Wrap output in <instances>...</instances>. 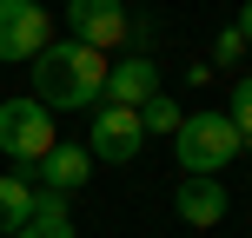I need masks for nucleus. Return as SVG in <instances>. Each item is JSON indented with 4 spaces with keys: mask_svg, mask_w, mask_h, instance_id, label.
I'll list each match as a JSON object with an SVG mask.
<instances>
[{
    "mask_svg": "<svg viewBox=\"0 0 252 238\" xmlns=\"http://www.w3.org/2000/svg\"><path fill=\"white\" fill-rule=\"evenodd\" d=\"M33 100L47 113H80V106L106 100V53L80 47V40H53L33 60Z\"/></svg>",
    "mask_w": 252,
    "mask_h": 238,
    "instance_id": "obj_1",
    "label": "nucleus"
},
{
    "mask_svg": "<svg viewBox=\"0 0 252 238\" xmlns=\"http://www.w3.org/2000/svg\"><path fill=\"white\" fill-rule=\"evenodd\" d=\"M173 152H179V172H186V179H219V165L239 159L246 139H239V126H232L226 113H186Z\"/></svg>",
    "mask_w": 252,
    "mask_h": 238,
    "instance_id": "obj_2",
    "label": "nucleus"
},
{
    "mask_svg": "<svg viewBox=\"0 0 252 238\" xmlns=\"http://www.w3.org/2000/svg\"><path fill=\"white\" fill-rule=\"evenodd\" d=\"M60 146L53 139V113L33 100V93H20V100H0V152H7L20 172H40V159Z\"/></svg>",
    "mask_w": 252,
    "mask_h": 238,
    "instance_id": "obj_3",
    "label": "nucleus"
},
{
    "mask_svg": "<svg viewBox=\"0 0 252 238\" xmlns=\"http://www.w3.org/2000/svg\"><path fill=\"white\" fill-rule=\"evenodd\" d=\"M139 139H146V126H139L133 106H113V100H100L93 106V132H87V152H93V165H126L139 152Z\"/></svg>",
    "mask_w": 252,
    "mask_h": 238,
    "instance_id": "obj_4",
    "label": "nucleus"
},
{
    "mask_svg": "<svg viewBox=\"0 0 252 238\" xmlns=\"http://www.w3.org/2000/svg\"><path fill=\"white\" fill-rule=\"evenodd\" d=\"M53 47V20L33 0H0V60H40Z\"/></svg>",
    "mask_w": 252,
    "mask_h": 238,
    "instance_id": "obj_5",
    "label": "nucleus"
},
{
    "mask_svg": "<svg viewBox=\"0 0 252 238\" xmlns=\"http://www.w3.org/2000/svg\"><path fill=\"white\" fill-rule=\"evenodd\" d=\"M66 26H73L80 47L106 53V47H126V33H133V13H126L120 0H73V7H66Z\"/></svg>",
    "mask_w": 252,
    "mask_h": 238,
    "instance_id": "obj_6",
    "label": "nucleus"
},
{
    "mask_svg": "<svg viewBox=\"0 0 252 238\" xmlns=\"http://www.w3.org/2000/svg\"><path fill=\"white\" fill-rule=\"evenodd\" d=\"M87 179H93V152H87V146H73V139H60V146L40 159V185H47L53 199H66V192H87Z\"/></svg>",
    "mask_w": 252,
    "mask_h": 238,
    "instance_id": "obj_7",
    "label": "nucleus"
},
{
    "mask_svg": "<svg viewBox=\"0 0 252 238\" xmlns=\"http://www.w3.org/2000/svg\"><path fill=\"white\" fill-rule=\"evenodd\" d=\"M173 212L186 218L192 232H213L219 218H226V185H219V179H179V192H173Z\"/></svg>",
    "mask_w": 252,
    "mask_h": 238,
    "instance_id": "obj_8",
    "label": "nucleus"
},
{
    "mask_svg": "<svg viewBox=\"0 0 252 238\" xmlns=\"http://www.w3.org/2000/svg\"><path fill=\"white\" fill-rule=\"evenodd\" d=\"M153 93H159V66L153 60H120V66H106V100L113 106H146Z\"/></svg>",
    "mask_w": 252,
    "mask_h": 238,
    "instance_id": "obj_9",
    "label": "nucleus"
},
{
    "mask_svg": "<svg viewBox=\"0 0 252 238\" xmlns=\"http://www.w3.org/2000/svg\"><path fill=\"white\" fill-rule=\"evenodd\" d=\"M33 205H40V192H33L27 172H7V179H0V238L20 232L27 218H33Z\"/></svg>",
    "mask_w": 252,
    "mask_h": 238,
    "instance_id": "obj_10",
    "label": "nucleus"
},
{
    "mask_svg": "<svg viewBox=\"0 0 252 238\" xmlns=\"http://www.w3.org/2000/svg\"><path fill=\"white\" fill-rule=\"evenodd\" d=\"M13 238H73V212H66V199H53V192H40L33 218H27Z\"/></svg>",
    "mask_w": 252,
    "mask_h": 238,
    "instance_id": "obj_11",
    "label": "nucleus"
},
{
    "mask_svg": "<svg viewBox=\"0 0 252 238\" xmlns=\"http://www.w3.org/2000/svg\"><path fill=\"white\" fill-rule=\"evenodd\" d=\"M139 126H146L153 139H179V126H186V113H179V106L166 100V93H153V100L139 106Z\"/></svg>",
    "mask_w": 252,
    "mask_h": 238,
    "instance_id": "obj_12",
    "label": "nucleus"
},
{
    "mask_svg": "<svg viewBox=\"0 0 252 238\" xmlns=\"http://www.w3.org/2000/svg\"><path fill=\"white\" fill-rule=\"evenodd\" d=\"M226 119L239 126V139L252 146V73H239V79H232V100H226Z\"/></svg>",
    "mask_w": 252,
    "mask_h": 238,
    "instance_id": "obj_13",
    "label": "nucleus"
},
{
    "mask_svg": "<svg viewBox=\"0 0 252 238\" xmlns=\"http://www.w3.org/2000/svg\"><path fill=\"white\" fill-rule=\"evenodd\" d=\"M239 60H246V33H239V26H226V33L213 40V66H239Z\"/></svg>",
    "mask_w": 252,
    "mask_h": 238,
    "instance_id": "obj_14",
    "label": "nucleus"
},
{
    "mask_svg": "<svg viewBox=\"0 0 252 238\" xmlns=\"http://www.w3.org/2000/svg\"><path fill=\"white\" fill-rule=\"evenodd\" d=\"M159 40V20H133V33H126V47H133V60H146V47Z\"/></svg>",
    "mask_w": 252,
    "mask_h": 238,
    "instance_id": "obj_15",
    "label": "nucleus"
},
{
    "mask_svg": "<svg viewBox=\"0 0 252 238\" xmlns=\"http://www.w3.org/2000/svg\"><path fill=\"white\" fill-rule=\"evenodd\" d=\"M232 26H239V33H246V47H252V0H246V13H239Z\"/></svg>",
    "mask_w": 252,
    "mask_h": 238,
    "instance_id": "obj_16",
    "label": "nucleus"
}]
</instances>
